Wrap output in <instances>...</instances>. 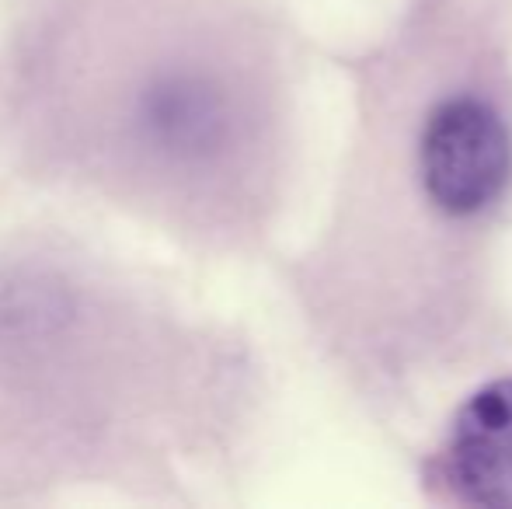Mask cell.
<instances>
[{"instance_id": "obj_1", "label": "cell", "mask_w": 512, "mask_h": 509, "mask_svg": "<svg viewBox=\"0 0 512 509\" xmlns=\"http://www.w3.org/2000/svg\"><path fill=\"white\" fill-rule=\"evenodd\" d=\"M105 35V60L77 63V140L91 154V171L108 175L143 203L147 178L189 175L213 161L230 133L223 98L196 70L161 60L147 42L143 7L133 11L136 32Z\"/></svg>"}, {"instance_id": "obj_3", "label": "cell", "mask_w": 512, "mask_h": 509, "mask_svg": "<svg viewBox=\"0 0 512 509\" xmlns=\"http://www.w3.org/2000/svg\"><path fill=\"white\" fill-rule=\"evenodd\" d=\"M446 475L464 503L512 509V381L481 387L460 408Z\"/></svg>"}, {"instance_id": "obj_2", "label": "cell", "mask_w": 512, "mask_h": 509, "mask_svg": "<svg viewBox=\"0 0 512 509\" xmlns=\"http://www.w3.org/2000/svg\"><path fill=\"white\" fill-rule=\"evenodd\" d=\"M512 175V140L499 112L478 98L436 105L422 136V182L450 217H474L502 196Z\"/></svg>"}]
</instances>
